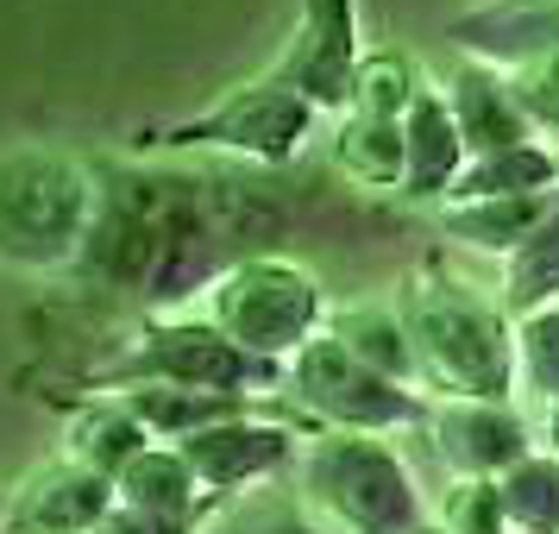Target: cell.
I'll use <instances>...</instances> for the list:
<instances>
[{"label": "cell", "instance_id": "obj_2", "mask_svg": "<svg viewBox=\"0 0 559 534\" xmlns=\"http://www.w3.org/2000/svg\"><path fill=\"white\" fill-rule=\"evenodd\" d=\"M396 308L433 403H515V321L497 296L428 264L396 289Z\"/></svg>", "mask_w": 559, "mask_h": 534}, {"label": "cell", "instance_id": "obj_24", "mask_svg": "<svg viewBox=\"0 0 559 534\" xmlns=\"http://www.w3.org/2000/svg\"><path fill=\"white\" fill-rule=\"evenodd\" d=\"M428 88V70L415 63L408 51L396 45H378V51H365L358 63V82H353V107L346 114H371V120H403L415 95Z\"/></svg>", "mask_w": 559, "mask_h": 534}, {"label": "cell", "instance_id": "obj_30", "mask_svg": "<svg viewBox=\"0 0 559 534\" xmlns=\"http://www.w3.org/2000/svg\"><path fill=\"white\" fill-rule=\"evenodd\" d=\"M415 534H453V529H447V522H440V515H433V522H421V529H415Z\"/></svg>", "mask_w": 559, "mask_h": 534}, {"label": "cell", "instance_id": "obj_12", "mask_svg": "<svg viewBox=\"0 0 559 534\" xmlns=\"http://www.w3.org/2000/svg\"><path fill=\"white\" fill-rule=\"evenodd\" d=\"M433 459L447 465V478H503L509 465L540 447V428L522 403H433L428 428Z\"/></svg>", "mask_w": 559, "mask_h": 534}, {"label": "cell", "instance_id": "obj_4", "mask_svg": "<svg viewBox=\"0 0 559 534\" xmlns=\"http://www.w3.org/2000/svg\"><path fill=\"white\" fill-rule=\"evenodd\" d=\"M76 396H120V390H214V396H283L289 365L252 358L246 346H233L221 328H207L202 315H145L107 365H82Z\"/></svg>", "mask_w": 559, "mask_h": 534}, {"label": "cell", "instance_id": "obj_26", "mask_svg": "<svg viewBox=\"0 0 559 534\" xmlns=\"http://www.w3.org/2000/svg\"><path fill=\"white\" fill-rule=\"evenodd\" d=\"M202 534H328V529L308 515L302 497H283L277 484H271V490H252L239 503H221L207 515Z\"/></svg>", "mask_w": 559, "mask_h": 534}, {"label": "cell", "instance_id": "obj_15", "mask_svg": "<svg viewBox=\"0 0 559 534\" xmlns=\"http://www.w3.org/2000/svg\"><path fill=\"white\" fill-rule=\"evenodd\" d=\"M440 88H447V107H453V120H459V132H465L472 157H490V152H509V145H534V139H540L534 120L522 114V102H515L509 76L490 70V63L459 57Z\"/></svg>", "mask_w": 559, "mask_h": 534}, {"label": "cell", "instance_id": "obj_18", "mask_svg": "<svg viewBox=\"0 0 559 534\" xmlns=\"http://www.w3.org/2000/svg\"><path fill=\"white\" fill-rule=\"evenodd\" d=\"M328 333L346 346L353 358H365L371 371L383 378L408 383V390H421V365H415V340H408V321L396 302H353V308H333ZM428 396V390H421Z\"/></svg>", "mask_w": 559, "mask_h": 534}, {"label": "cell", "instance_id": "obj_25", "mask_svg": "<svg viewBox=\"0 0 559 534\" xmlns=\"http://www.w3.org/2000/svg\"><path fill=\"white\" fill-rule=\"evenodd\" d=\"M497 490L509 509V534H559V453L534 447L497 478Z\"/></svg>", "mask_w": 559, "mask_h": 534}, {"label": "cell", "instance_id": "obj_13", "mask_svg": "<svg viewBox=\"0 0 559 534\" xmlns=\"http://www.w3.org/2000/svg\"><path fill=\"white\" fill-rule=\"evenodd\" d=\"M447 45L490 70H528L559 51V0H472L447 20Z\"/></svg>", "mask_w": 559, "mask_h": 534}, {"label": "cell", "instance_id": "obj_16", "mask_svg": "<svg viewBox=\"0 0 559 534\" xmlns=\"http://www.w3.org/2000/svg\"><path fill=\"white\" fill-rule=\"evenodd\" d=\"M45 403H63V415H70L63 422V453L107 472V478H120L145 447H157L120 396H45Z\"/></svg>", "mask_w": 559, "mask_h": 534}, {"label": "cell", "instance_id": "obj_6", "mask_svg": "<svg viewBox=\"0 0 559 534\" xmlns=\"http://www.w3.org/2000/svg\"><path fill=\"white\" fill-rule=\"evenodd\" d=\"M321 107L302 102L289 82L277 76H252L227 88L214 107L189 114V120H164V127H139L132 132V152L139 157H182V152H227L264 170H283L308 152V139L321 132Z\"/></svg>", "mask_w": 559, "mask_h": 534}, {"label": "cell", "instance_id": "obj_3", "mask_svg": "<svg viewBox=\"0 0 559 534\" xmlns=\"http://www.w3.org/2000/svg\"><path fill=\"white\" fill-rule=\"evenodd\" d=\"M102 207V164L63 145L0 152V264L26 277H76Z\"/></svg>", "mask_w": 559, "mask_h": 534}, {"label": "cell", "instance_id": "obj_11", "mask_svg": "<svg viewBox=\"0 0 559 534\" xmlns=\"http://www.w3.org/2000/svg\"><path fill=\"white\" fill-rule=\"evenodd\" d=\"M114 509H120V490L107 472L57 453L0 497V534H102Z\"/></svg>", "mask_w": 559, "mask_h": 534}, {"label": "cell", "instance_id": "obj_8", "mask_svg": "<svg viewBox=\"0 0 559 534\" xmlns=\"http://www.w3.org/2000/svg\"><path fill=\"white\" fill-rule=\"evenodd\" d=\"M283 396L308 415V428H333V434H403V428H428L433 396L408 390V383L371 371L365 358H353L333 333L308 340L302 353L289 358V383Z\"/></svg>", "mask_w": 559, "mask_h": 534}, {"label": "cell", "instance_id": "obj_5", "mask_svg": "<svg viewBox=\"0 0 559 534\" xmlns=\"http://www.w3.org/2000/svg\"><path fill=\"white\" fill-rule=\"evenodd\" d=\"M289 484L328 534H415L421 522H433L408 459L383 434L314 428Z\"/></svg>", "mask_w": 559, "mask_h": 534}, {"label": "cell", "instance_id": "obj_10", "mask_svg": "<svg viewBox=\"0 0 559 534\" xmlns=\"http://www.w3.org/2000/svg\"><path fill=\"white\" fill-rule=\"evenodd\" d=\"M365 63L358 45V0H302V20L283 38L277 63L264 76L289 82L302 102H314L328 120H346L353 107V82Z\"/></svg>", "mask_w": 559, "mask_h": 534}, {"label": "cell", "instance_id": "obj_27", "mask_svg": "<svg viewBox=\"0 0 559 534\" xmlns=\"http://www.w3.org/2000/svg\"><path fill=\"white\" fill-rule=\"evenodd\" d=\"M440 522L453 534H509V509L497 478H459L440 503Z\"/></svg>", "mask_w": 559, "mask_h": 534}, {"label": "cell", "instance_id": "obj_28", "mask_svg": "<svg viewBox=\"0 0 559 534\" xmlns=\"http://www.w3.org/2000/svg\"><path fill=\"white\" fill-rule=\"evenodd\" d=\"M509 88H515L522 114L534 120V132H540V139H559V51L528 63V70H515Z\"/></svg>", "mask_w": 559, "mask_h": 534}, {"label": "cell", "instance_id": "obj_9", "mask_svg": "<svg viewBox=\"0 0 559 534\" xmlns=\"http://www.w3.org/2000/svg\"><path fill=\"white\" fill-rule=\"evenodd\" d=\"M314 428H289V422H271V415H233V422H214V428L189 434L177 440V453L189 459V472L202 484L214 509L221 503H239V497H252V490H271L296 472V459H302V440Z\"/></svg>", "mask_w": 559, "mask_h": 534}, {"label": "cell", "instance_id": "obj_22", "mask_svg": "<svg viewBox=\"0 0 559 534\" xmlns=\"http://www.w3.org/2000/svg\"><path fill=\"white\" fill-rule=\"evenodd\" d=\"M490 296L509 308V321H528L540 308H559V195L547 207V221L528 233V246L497 264V289Z\"/></svg>", "mask_w": 559, "mask_h": 534}, {"label": "cell", "instance_id": "obj_1", "mask_svg": "<svg viewBox=\"0 0 559 534\" xmlns=\"http://www.w3.org/2000/svg\"><path fill=\"white\" fill-rule=\"evenodd\" d=\"M102 164V207L76 283L120 296L139 315H189L239 258L271 252L277 207L258 189L182 164Z\"/></svg>", "mask_w": 559, "mask_h": 534}, {"label": "cell", "instance_id": "obj_23", "mask_svg": "<svg viewBox=\"0 0 559 534\" xmlns=\"http://www.w3.org/2000/svg\"><path fill=\"white\" fill-rule=\"evenodd\" d=\"M515 403L534 422L559 415V308L515 321Z\"/></svg>", "mask_w": 559, "mask_h": 534}, {"label": "cell", "instance_id": "obj_17", "mask_svg": "<svg viewBox=\"0 0 559 534\" xmlns=\"http://www.w3.org/2000/svg\"><path fill=\"white\" fill-rule=\"evenodd\" d=\"M114 490H120V503H127V509L170 515V522H207V515H214V497L195 484L189 459H182L177 447H164V440L132 459L127 472L114 478Z\"/></svg>", "mask_w": 559, "mask_h": 534}, {"label": "cell", "instance_id": "obj_20", "mask_svg": "<svg viewBox=\"0 0 559 534\" xmlns=\"http://www.w3.org/2000/svg\"><path fill=\"white\" fill-rule=\"evenodd\" d=\"M559 189V157L547 139L534 145H509V152H490V157H472L459 189L447 195V207L459 202H509V195H554Z\"/></svg>", "mask_w": 559, "mask_h": 534}, {"label": "cell", "instance_id": "obj_29", "mask_svg": "<svg viewBox=\"0 0 559 534\" xmlns=\"http://www.w3.org/2000/svg\"><path fill=\"white\" fill-rule=\"evenodd\" d=\"M207 522H170V515H145V509H114L102 522V534H202Z\"/></svg>", "mask_w": 559, "mask_h": 534}, {"label": "cell", "instance_id": "obj_21", "mask_svg": "<svg viewBox=\"0 0 559 534\" xmlns=\"http://www.w3.org/2000/svg\"><path fill=\"white\" fill-rule=\"evenodd\" d=\"M559 195V189H554ZM554 195H509V202H459V207H440V233H453L459 246L472 252H490L503 264L509 252L528 246V233L547 221Z\"/></svg>", "mask_w": 559, "mask_h": 534}, {"label": "cell", "instance_id": "obj_19", "mask_svg": "<svg viewBox=\"0 0 559 534\" xmlns=\"http://www.w3.org/2000/svg\"><path fill=\"white\" fill-rule=\"evenodd\" d=\"M403 164H408L403 120H371V114L333 120V170L346 182H358V189H396L403 195Z\"/></svg>", "mask_w": 559, "mask_h": 534}, {"label": "cell", "instance_id": "obj_14", "mask_svg": "<svg viewBox=\"0 0 559 534\" xmlns=\"http://www.w3.org/2000/svg\"><path fill=\"white\" fill-rule=\"evenodd\" d=\"M403 139H408V164H403V202L421 207H447V195L459 189L465 164H472V145L459 132L453 107H447V88L428 76V88L415 95V107L403 114Z\"/></svg>", "mask_w": 559, "mask_h": 534}, {"label": "cell", "instance_id": "obj_7", "mask_svg": "<svg viewBox=\"0 0 559 534\" xmlns=\"http://www.w3.org/2000/svg\"><path fill=\"white\" fill-rule=\"evenodd\" d=\"M189 315H202L207 328H221L233 346H246L252 358L289 365L308 340L328 333L333 302L308 264H296L283 252H252V258H239Z\"/></svg>", "mask_w": 559, "mask_h": 534}]
</instances>
